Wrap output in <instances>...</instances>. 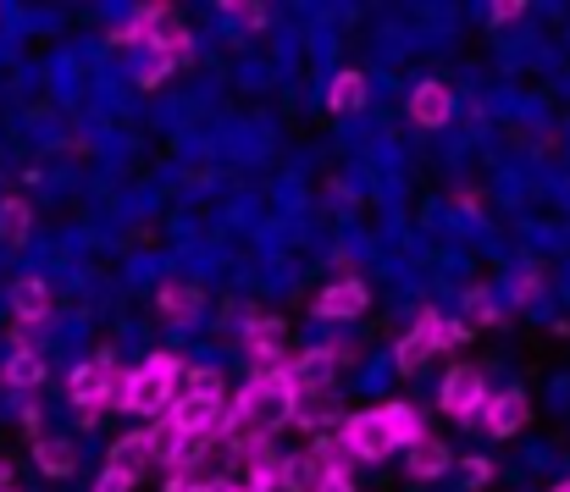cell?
Returning a JSON list of instances; mask_svg holds the SVG:
<instances>
[{
  "label": "cell",
  "instance_id": "1",
  "mask_svg": "<svg viewBox=\"0 0 570 492\" xmlns=\"http://www.w3.org/2000/svg\"><path fill=\"white\" fill-rule=\"evenodd\" d=\"M227 421H233L244 437H277L283 426H294V382H288V371H255V376L233 393Z\"/></svg>",
  "mask_w": 570,
  "mask_h": 492
},
{
  "label": "cell",
  "instance_id": "2",
  "mask_svg": "<svg viewBox=\"0 0 570 492\" xmlns=\"http://www.w3.org/2000/svg\"><path fill=\"white\" fill-rule=\"evenodd\" d=\"M178 376H184V360L178 354H150L139 371H128L122 410H134V415H167L173 398H178Z\"/></svg>",
  "mask_w": 570,
  "mask_h": 492
},
{
  "label": "cell",
  "instance_id": "3",
  "mask_svg": "<svg viewBox=\"0 0 570 492\" xmlns=\"http://www.w3.org/2000/svg\"><path fill=\"white\" fill-rule=\"evenodd\" d=\"M122 376V365H117V354L111 348H100L95 360H83V365H72V376H67V398L78 404V415L83 421H95L100 410H106V398H111V382Z\"/></svg>",
  "mask_w": 570,
  "mask_h": 492
},
{
  "label": "cell",
  "instance_id": "4",
  "mask_svg": "<svg viewBox=\"0 0 570 492\" xmlns=\"http://www.w3.org/2000/svg\"><path fill=\"white\" fill-rule=\"evenodd\" d=\"M443 415H454V421H476L482 415V404H488V376L482 371H471V365H454L449 376H443Z\"/></svg>",
  "mask_w": 570,
  "mask_h": 492
},
{
  "label": "cell",
  "instance_id": "5",
  "mask_svg": "<svg viewBox=\"0 0 570 492\" xmlns=\"http://www.w3.org/2000/svg\"><path fill=\"white\" fill-rule=\"evenodd\" d=\"M222 415H227V393H178L173 410H167V421H173L184 437H194V432H216ZM216 437H222V432H216Z\"/></svg>",
  "mask_w": 570,
  "mask_h": 492
},
{
  "label": "cell",
  "instance_id": "6",
  "mask_svg": "<svg viewBox=\"0 0 570 492\" xmlns=\"http://www.w3.org/2000/svg\"><path fill=\"white\" fill-rule=\"evenodd\" d=\"M227 454H233V465L249 476L244 488H266L272 492V482H277V460H283L272 437H244V443H233Z\"/></svg>",
  "mask_w": 570,
  "mask_h": 492
},
{
  "label": "cell",
  "instance_id": "7",
  "mask_svg": "<svg viewBox=\"0 0 570 492\" xmlns=\"http://www.w3.org/2000/svg\"><path fill=\"white\" fill-rule=\"evenodd\" d=\"M493 437H515L527 421H532V404H527V393H515V387H504V393H488V404H482V415H476Z\"/></svg>",
  "mask_w": 570,
  "mask_h": 492
},
{
  "label": "cell",
  "instance_id": "8",
  "mask_svg": "<svg viewBox=\"0 0 570 492\" xmlns=\"http://www.w3.org/2000/svg\"><path fill=\"white\" fill-rule=\"evenodd\" d=\"M344 443H350L355 465H361V460H387V454H393V437H387V426H382L377 410L350 415V421H344Z\"/></svg>",
  "mask_w": 570,
  "mask_h": 492
},
{
  "label": "cell",
  "instance_id": "9",
  "mask_svg": "<svg viewBox=\"0 0 570 492\" xmlns=\"http://www.w3.org/2000/svg\"><path fill=\"white\" fill-rule=\"evenodd\" d=\"M333 376H338V360H333L327 343H322V348H305V354L288 360V382H294V393H327Z\"/></svg>",
  "mask_w": 570,
  "mask_h": 492
},
{
  "label": "cell",
  "instance_id": "10",
  "mask_svg": "<svg viewBox=\"0 0 570 492\" xmlns=\"http://www.w3.org/2000/svg\"><path fill=\"white\" fill-rule=\"evenodd\" d=\"M244 348H249L255 371H288V354H283V322L255 316V322L244 327Z\"/></svg>",
  "mask_w": 570,
  "mask_h": 492
},
{
  "label": "cell",
  "instance_id": "11",
  "mask_svg": "<svg viewBox=\"0 0 570 492\" xmlns=\"http://www.w3.org/2000/svg\"><path fill=\"white\" fill-rule=\"evenodd\" d=\"M366 305H372V294L355 277H344V283H333V288L316 294V316L322 322H355V316H366Z\"/></svg>",
  "mask_w": 570,
  "mask_h": 492
},
{
  "label": "cell",
  "instance_id": "12",
  "mask_svg": "<svg viewBox=\"0 0 570 492\" xmlns=\"http://www.w3.org/2000/svg\"><path fill=\"white\" fill-rule=\"evenodd\" d=\"M410 117H415V128H443V122L454 117V95H449V83H438V78L415 83V89H410Z\"/></svg>",
  "mask_w": 570,
  "mask_h": 492
},
{
  "label": "cell",
  "instance_id": "13",
  "mask_svg": "<svg viewBox=\"0 0 570 492\" xmlns=\"http://www.w3.org/2000/svg\"><path fill=\"white\" fill-rule=\"evenodd\" d=\"M161 460H156V449H150V437L145 432H128V437H117V449H111V471H122V476H145V471H156Z\"/></svg>",
  "mask_w": 570,
  "mask_h": 492
},
{
  "label": "cell",
  "instance_id": "14",
  "mask_svg": "<svg viewBox=\"0 0 570 492\" xmlns=\"http://www.w3.org/2000/svg\"><path fill=\"white\" fill-rule=\"evenodd\" d=\"M311 460H316V471H322V482H350V471H355V454H350V443H344V432H327V437H316V449H311Z\"/></svg>",
  "mask_w": 570,
  "mask_h": 492
},
{
  "label": "cell",
  "instance_id": "15",
  "mask_svg": "<svg viewBox=\"0 0 570 492\" xmlns=\"http://www.w3.org/2000/svg\"><path fill=\"white\" fill-rule=\"evenodd\" d=\"M377 415H382V426H387V437H393V449H410V443H421V437H426L421 410H415V404H404V398L382 404Z\"/></svg>",
  "mask_w": 570,
  "mask_h": 492
},
{
  "label": "cell",
  "instance_id": "16",
  "mask_svg": "<svg viewBox=\"0 0 570 492\" xmlns=\"http://www.w3.org/2000/svg\"><path fill=\"white\" fill-rule=\"evenodd\" d=\"M199 305H205V299H199V288H189V283H167V288L156 294V311H161L173 327H194V322H199Z\"/></svg>",
  "mask_w": 570,
  "mask_h": 492
},
{
  "label": "cell",
  "instance_id": "17",
  "mask_svg": "<svg viewBox=\"0 0 570 492\" xmlns=\"http://www.w3.org/2000/svg\"><path fill=\"white\" fill-rule=\"evenodd\" d=\"M11 311H17V327H39V322L50 316V288H45L39 277H22V283L11 288Z\"/></svg>",
  "mask_w": 570,
  "mask_h": 492
},
{
  "label": "cell",
  "instance_id": "18",
  "mask_svg": "<svg viewBox=\"0 0 570 492\" xmlns=\"http://www.w3.org/2000/svg\"><path fill=\"white\" fill-rule=\"evenodd\" d=\"M316 488H322V471H316L311 454H283V460H277L272 492H316Z\"/></svg>",
  "mask_w": 570,
  "mask_h": 492
},
{
  "label": "cell",
  "instance_id": "19",
  "mask_svg": "<svg viewBox=\"0 0 570 492\" xmlns=\"http://www.w3.org/2000/svg\"><path fill=\"white\" fill-rule=\"evenodd\" d=\"M33 465H39L45 476H56V482H61V476H72V471H78V454H72V443H67V437H39V443H33Z\"/></svg>",
  "mask_w": 570,
  "mask_h": 492
},
{
  "label": "cell",
  "instance_id": "20",
  "mask_svg": "<svg viewBox=\"0 0 570 492\" xmlns=\"http://www.w3.org/2000/svg\"><path fill=\"white\" fill-rule=\"evenodd\" d=\"M443 471H449V449H443L438 437L410 443V476H415V482H438Z\"/></svg>",
  "mask_w": 570,
  "mask_h": 492
},
{
  "label": "cell",
  "instance_id": "21",
  "mask_svg": "<svg viewBox=\"0 0 570 492\" xmlns=\"http://www.w3.org/2000/svg\"><path fill=\"white\" fill-rule=\"evenodd\" d=\"M415 332L426 337V348L438 354V348H454V343H465L471 337V327H460V322H443V311H421V322H415Z\"/></svg>",
  "mask_w": 570,
  "mask_h": 492
},
{
  "label": "cell",
  "instance_id": "22",
  "mask_svg": "<svg viewBox=\"0 0 570 492\" xmlns=\"http://www.w3.org/2000/svg\"><path fill=\"white\" fill-rule=\"evenodd\" d=\"M167 17H173V6H139V11H134V17L111 33V39H117V45H145V39H150V33H156Z\"/></svg>",
  "mask_w": 570,
  "mask_h": 492
},
{
  "label": "cell",
  "instance_id": "23",
  "mask_svg": "<svg viewBox=\"0 0 570 492\" xmlns=\"http://www.w3.org/2000/svg\"><path fill=\"white\" fill-rule=\"evenodd\" d=\"M327 106H333L338 117L361 111V106H366V72H355V67H350V72H338V78H333V89H327Z\"/></svg>",
  "mask_w": 570,
  "mask_h": 492
},
{
  "label": "cell",
  "instance_id": "24",
  "mask_svg": "<svg viewBox=\"0 0 570 492\" xmlns=\"http://www.w3.org/2000/svg\"><path fill=\"white\" fill-rule=\"evenodd\" d=\"M11 387H22V393H33L39 382H45V360H39V348H11V360H6V371H0Z\"/></svg>",
  "mask_w": 570,
  "mask_h": 492
},
{
  "label": "cell",
  "instance_id": "25",
  "mask_svg": "<svg viewBox=\"0 0 570 492\" xmlns=\"http://www.w3.org/2000/svg\"><path fill=\"white\" fill-rule=\"evenodd\" d=\"M338 415V393H294V426H322Z\"/></svg>",
  "mask_w": 570,
  "mask_h": 492
},
{
  "label": "cell",
  "instance_id": "26",
  "mask_svg": "<svg viewBox=\"0 0 570 492\" xmlns=\"http://www.w3.org/2000/svg\"><path fill=\"white\" fill-rule=\"evenodd\" d=\"M28 227H33V210L28 199H0V244H28Z\"/></svg>",
  "mask_w": 570,
  "mask_h": 492
},
{
  "label": "cell",
  "instance_id": "27",
  "mask_svg": "<svg viewBox=\"0 0 570 492\" xmlns=\"http://www.w3.org/2000/svg\"><path fill=\"white\" fill-rule=\"evenodd\" d=\"M426 360H432V348H426V337H421V332H410V337L399 343V376H415V371H421Z\"/></svg>",
  "mask_w": 570,
  "mask_h": 492
},
{
  "label": "cell",
  "instance_id": "28",
  "mask_svg": "<svg viewBox=\"0 0 570 492\" xmlns=\"http://www.w3.org/2000/svg\"><path fill=\"white\" fill-rule=\"evenodd\" d=\"M233 22H244V28H266V6H255V0H227L222 6Z\"/></svg>",
  "mask_w": 570,
  "mask_h": 492
},
{
  "label": "cell",
  "instance_id": "29",
  "mask_svg": "<svg viewBox=\"0 0 570 492\" xmlns=\"http://www.w3.org/2000/svg\"><path fill=\"white\" fill-rule=\"evenodd\" d=\"M465 305L476 311V322H482V327H493V322H499V305H493V294H488V288H471V294H465Z\"/></svg>",
  "mask_w": 570,
  "mask_h": 492
},
{
  "label": "cell",
  "instance_id": "30",
  "mask_svg": "<svg viewBox=\"0 0 570 492\" xmlns=\"http://www.w3.org/2000/svg\"><path fill=\"white\" fill-rule=\"evenodd\" d=\"M538 283H543V272H538V266H527L510 288H515V299H521V305H532V299H538Z\"/></svg>",
  "mask_w": 570,
  "mask_h": 492
},
{
  "label": "cell",
  "instance_id": "31",
  "mask_svg": "<svg viewBox=\"0 0 570 492\" xmlns=\"http://www.w3.org/2000/svg\"><path fill=\"white\" fill-rule=\"evenodd\" d=\"M493 476V460H465V492H482Z\"/></svg>",
  "mask_w": 570,
  "mask_h": 492
},
{
  "label": "cell",
  "instance_id": "32",
  "mask_svg": "<svg viewBox=\"0 0 570 492\" xmlns=\"http://www.w3.org/2000/svg\"><path fill=\"white\" fill-rule=\"evenodd\" d=\"M95 492H134V476H122V471H111V465H106V471L95 476Z\"/></svg>",
  "mask_w": 570,
  "mask_h": 492
},
{
  "label": "cell",
  "instance_id": "33",
  "mask_svg": "<svg viewBox=\"0 0 570 492\" xmlns=\"http://www.w3.org/2000/svg\"><path fill=\"white\" fill-rule=\"evenodd\" d=\"M184 376H189V393H227L216 371H184Z\"/></svg>",
  "mask_w": 570,
  "mask_h": 492
},
{
  "label": "cell",
  "instance_id": "34",
  "mask_svg": "<svg viewBox=\"0 0 570 492\" xmlns=\"http://www.w3.org/2000/svg\"><path fill=\"white\" fill-rule=\"evenodd\" d=\"M521 11H527L521 0H493V11H488V17H493V22H515Z\"/></svg>",
  "mask_w": 570,
  "mask_h": 492
},
{
  "label": "cell",
  "instance_id": "35",
  "mask_svg": "<svg viewBox=\"0 0 570 492\" xmlns=\"http://www.w3.org/2000/svg\"><path fill=\"white\" fill-rule=\"evenodd\" d=\"M238 482H227V476H210V482H199V488H189V492H233Z\"/></svg>",
  "mask_w": 570,
  "mask_h": 492
},
{
  "label": "cell",
  "instance_id": "36",
  "mask_svg": "<svg viewBox=\"0 0 570 492\" xmlns=\"http://www.w3.org/2000/svg\"><path fill=\"white\" fill-rule=\"evenodd\" d=\"M39 421H45V415H39V404L28 398V404H22V426H28V432H39Z\"/></svg>",
  "mask_w": 570,
  "mask_h": 492
},
{
  "label": "cell",
  "instance_id": "37",
  "mask_svg": "<svg viewBox=\"0 0 570 492\" xmlns=\"http://www.w3.org/2000/svg\"><path fill=\"white\" fill-rule=\"evenodd\" d=\"M316 492H355V488H350V482H322Z\"/></svg>",
  "mask_w": 570,
  "mask_h": 492
},
{
  "label": "cell",
  "instance_id": "38",
  "mask_svg": "<svg viewBox=\"0 0 570 492\" xmlns=\"http://www.w3.org/2000/svg\"><path fill=\"white\" fill-rule=\"evenodd\" d=\"M0 492H17V488H11V471H6V465H0Z\"/></svg>",
  "mask_w": 570,
  "mask_h": 492
},
{
  "label": "cell",
  "instance_id": "39",
  "mask_svg": "<svg viewBox=\"0 0 570 492\" xmlns=\"http://www.w3.org/2000/svg\"><path fill=\"white\" fill-rule=\"evenodd\" d=\"M233 492H266V488H233Z\"/></svg>",
  "mask_w": 570,
  "mask_h": 492
},
{
  "label": "cell",
  "instance_id": "40",
  "mask_svg": "<svg viewBox=\"0 0 570 492\" xmlns=\"http://www.w3.org/2000/svg\"><path fill=\"white\" fill-rule=\"evenodd\" d=\"M554 492H570V482H560V488H554Z\"/></svg>",
  "mask_w": 570,
  "mask_h": 492
}]
</instances>
